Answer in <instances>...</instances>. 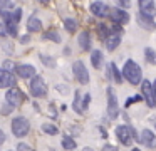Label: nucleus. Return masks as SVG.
<instances>
[{"instance_id":"f257e3e1","label":"nucleus","mask_w":156,"mask_h":151,"mask_svg":"<svg viewBox=\"0 0 156 151\" xmlns=\"http://www.w3.org/2000/svg\"><path fill=\"white\" fill-rule=\"evenodd\" d=\"M122 76H124L126 81H128L129 84H133V86H138V84L143 81L141 67H139L133 59H128V60H126L124 67H122Z\"/></svg>"},{"instance_id":"f03ea898","label":"nucleus","mask_w":156,"mask_h":151,"mask_svg":"<svg viewBox=\"0 0 156 151\" xmlns=\"http://www.w3.org/2000/svg\"><path fill=\"white\" fill-rule=\"evenodd\" d=\"M29 131H30V124H29V121L25 119L24 116H19V117H15V119L12 121V133H14L17 138L27 136Z\"/></svg>"},{"instance_id":"7ed1b4c3","label":"nucleus","mask_w":156,"mask_h":151,"mask_svg":"<svg viewBox=\"0 0 156 151\" xmlns=\"http://www.w3.org/2000/svg\"><path fill=\"white\" fill-rule=\"evenodd\" d=\"M29 89H30V94H32L34 97H42L45 92H47V87H45V81H44V77H41V76H34V77L30 79Z\"/></svg>"},{"instance_id":"20e7f679","label":"nucleus","mask_w":156,"mask_h":151,"mask_svg":"<svg viewBox=\"0 0 156 151\" xmlns=\"http://www.w3.org/2000/svg\"><path fill=\"white\" fill-rule=\"evenodd\" d=\"M116 136H118L119 143L124 144V146H129L133 143V139H136V133L129 126H126V124L116 128Z\"/></svg>"},{"instance_id":"39448f33","label":"nucleus","mask_w":156,"mask_h":151,"mask_svg":"<svg viewBox=\"0 0 156 151\" xmlns=\"http://www.w3.org/2000/svg\"><path fill=\"white\" fill-rule=\"evenodd\" d=\"M72 72H74V77L77 79L79 84H89V72L86 69L84 62L76 60L74 66H72Z\"/></svg>"},{"instance_id":"423d86ee","label":"nucleus","mask_w":156,"mask_h":151,"mask_svg":"<svg viewBox=\"0 0 156 151\" xmlns=\"http://www.w3.org/2000/svg\"><path fill=\"white\" fill-rule=\"evenodd\" d=\"M25 99V96L22 94L20 89H17V87H9L7 94H5V101H7L9 106L12 107H17L19 104H22V101Z\"/></svg>"},{"instance_id":"0eeeda50","label":"nucleus","mask_w":156,"mask_h":151,"mask_svg":"<svg viewBox=\"0 0 156 151\" xmlns=\"http://www.w3.org/2000/svg\"><path fill=\"white\" fill-rule=\"evenodd\" d=\"M119 114V106H118V97H116L114 89H108V116L111 119H116Z\"/></svg>"},{"instance_id":"6e6552de","label":"nucleus","mask_w":156,"mask_h":151,"mask_svg":"<svg viewBox=\"0 0 156 151\" xmlns=\"http://www.w3.org/2000/svg\"><path fill=\"white\" fill-rule=\"evenodd\" d=\"M141 89H143V97L146 99V104L149 107H154L156 106V96H154V91H153V84L149 81H141Z\"/></svg>"},{"instance_id":"1a4fd4ad","label":"nucleus","mask_w":156,"mask_h":151,"mask_svg":"<svg viewBox=\"0 0 156 151\" xmlns=\"http://www.w3.org/2000/svg\"><path fill=\"white\" fill-rule=\"evenodd\" d=\"M139 3V13L149 19H154L156 17V3L154 0H138Z\"/></svg>"},{"instance_id":"9d476101","label":"nucleus","mask_w":156,"mask_h":151,"mask_svg":"<svg viewBox=\"0 0 156 151\" xmlns=\"http://www.w3.org/2000/svg\"><path fill=\"white\" fill-rule=\"evenodd\" d=\"M108 15L118 25H124V23L129 22V15H128V12H124V9H109Z\"/></svg>"},{"instance_id":"9b49d317","label":"nucleus","mask_w":156,"mask_h":151,"mask_svg":"<svg viewBox=\"0 0 156 151\" xmlns=\"http://www.w3.org/2000/svg\"><path fill=\"white\" fill-rule=\"evenodd\" d=\"M89 97H91L89 94H86V96L82 97L81 92L76 91V97H74V104H72V107H74L79 114H84L86 109H87V104H89Z\"/></svg>"},{"instance_id":"f8f14e48","label":"nucleus","mask_w":156,"mask_h":151,"mask_svg":"<svg viewBox=\"0 0 156 151\" xmlns=\"http://www.w3.org/2000/svg\"><path fill=\"white\" fill-rule=\"evenodd\" d=\"M91 12H92V15H96V17H108V12H109V7L106 5L104 2H101V0H96V2H92L91 3Z\"/></svg>"},{"instance_id":"ddd939ff","label":"nucleus","mask_w":156,"mask_h":151,"mask_svg":"<svg viewBox=\"0 0 156 151\" xmlns=\"http://www.w3.org/2000/svg\"><path fill=\"white\" fill-rule=\"evenodd\" d=\"M15 72H17L22 79H30V77L35 76V67L30 66V64H20V66H17Z\"/></svg>"},{"instance_id":"4468645a","label":"nucleus","mask_w":156,"mask_h":151,"mask_svg":"<svg viewBox=\"0 0 156 151\" xmlns=\"http://www.w3.org/2000/svg\"><path fill=\"white\" fill-rule=\"evenodd\" d=\"M14 84H15L14 74L0 69V89H4V87H14Z\"/></svg>"},{"instance_id":"2eb2a0df","label":"nucleus","mask_w":156,"mask_h":151,"mask_svg":"<svg viewBox=\"0 0 156 151\" xmlns=\"http://www.w3.org/2000/svg\"><path fill=\"white\" fill-rule=\"evenodd\" d=\"M119 44H121V34L109 32V35L106 37V49H108L109 52H111V50H116Z\"/></svg>"},{"instance_id":"dca6fc26","label":"nucleus","mask_w":156,"mask_h":151,"mask_svg":"<svg viewBox=\"0 0 156 151\" xmlns=\"http://www.w3.org/2000/svg\"><path fill=\"white\" fill-rule=\"evenodd\" d=\"M139 141H141L144 146H148V148H156V136H154V133H153L151 129H144V131H143Z\"/></svg>"},{"instance_id":"f3484780","label":"nucleus","mask_w":156,"mask_h":151,"mask_svg":"<svg viewBox=\"0 0 156 151\" xmlns=\"http://www.w3.org/2000/svg\"><path fill=\"white\" fill-rule=\"evenodd\" d=\"M20 17H22V9H14V10H10V12L5 13V15H4V20H5V23L10 22V23H17V25H19V22H20Z\"/></svg>"},{"instance_id":"a211bd4d","label":"nucleus","mask_w":156,"mask_h":151,"mask_svg":"<svg viewBox=\"0 0 156 151\" xmlns=\"http://www.w3.org/2000/svg\"><path fill=\"white\" fill-rule=\"evenodd\" d=\"M138 23L143 27V29H146V30H154V29H156L154 20H153V19H149V17L141 15V13H139V17H138Z\"/></svg>"},{"instance_id":"6ab92c4d","label":"nucleus","mask_w":156,"mask_h":151,"mask_svg":"<svg viewBox=\"0 0 156 151\" xmlns=\"http://www.w3.org/2000/svg\"><path fill=\"white\" fill-rule=\"evenodd\" d=\"M27 29L30 30V32H41L42 30V22L37 19V17H30V19L27 20Z\"/></svg>"},{"instance_id":"aec40b11","label":"nucleus","mask_w":156,"mask_h":151,"mask_svg":"<svg viewBox=\"0 0 156 151\" xmlns=\"http://www.w3.org/2000/svg\"><path fill=\"white\" fill-rule=\"evenodd\" d=\"M79 45H81L82 50L91 49V37H89V32H81V35H79Z\"/></svg>"},{"instance_id":"412c9836","label":"nucleus","mask_w":156,"mask_h":151,"mask_svg":"<svg viewBox=\"0 0 156 151\" xmlns=\"http://www.w3.org/2000/svg\"><path fill=\"white\" fill-rule=\"evenodd\" d=\"M91 62H92V66H94L96 69H99V67L102 66V52H101V50H92Z\"/></svg>"},{"instance_id":"4be33fe9","label":"nucleus","mask_w":156,"mask_h":151,"mask_svg":"<svg viewBox=\"0 0 156 151\" xmlns=\"http://www.w3.org/2000/svg\"><path fill=\"white\" fill-rule=\"evenodd\" d=\"M10 10H14V3H12V0H0V15L4 17L7 12H10Z\"/></svg>"},{"instance_id":"5701e85b","label":"nucleus","mask_w":156,"mask_h":151,"mask_svg":"<svg viewBox=\"0 0 156 151\" xmlns=\"http://www.w3.org/2000/svg\"><path fill=\"white\" fill-rule=\"evenodd\" d=\"M144 57H146V60H148L149 64H153V66L156 64V52H154V49L146 47V49H144Z\"/></svg>"},{"instance_id":"b1692460","label":"nucleus","mask_w":156,"mask_h":151,"mask_svg":"<svg viewBox=\"0 0 156 151\" xmlns=\"http://www.w3.org/2000/svg\"><path fill=\"white\" fill-rule=\"evenodd\" d=\"M64 27H66V30H67L69 34H72V32L77 30V22H76L74 19H66L64 20Z\"/></svg>"},{"instance_id":"393cba45","label":"nucleus","mask_w":156,"mask_h":151,"mask_svg":"<svg viewBox=\"0 0 156 151\" xmlns=\"http://www.w3.org/2000/svg\"><path fill=\"white\" fill-rule=\"evenodd\" d=\"M108 70H109V76H114V81L116 82H121V74H119V70H118V67H116V64L114 62H111L108 66Z\"/></svg>"},{"instance_id":"a878e982","label":"nucleus","mask_w":156,"mask_h":151,"mask_svg":"<svg viewBox=\"0 0 156 151\" xmlns=\"http://www.w3.org/2000/svg\"><path fill=\"white\" fill-rule=\"evenodd\" d=\"M44 133H47V134H57V126L55 124H51V123H44L42 124V128H41Z\"/></svg>"},{"instance_id":"bb28decb","label":"nucleus","mask_w":156,"mask_h":151,"mask_svg":"<svg viewBox=\"0 0 156 151\" xmlns=\"http://www.w3.org/2000/svg\"><path fill=\"white\" fill-rule=\"evenodd\" d=\"M44 39L54 40V42H61V35H59L55 30H47V32H44Z\"/></svg>"},{"instance_id":"cd10ccee","label":"nucleus","mask_w":156,"mask_h":151,"mask_svg":"<svg viewBox=\"0 0 156 151\" xmlns=\"http://www.w3.org/2000/svg\"><path fill=\"white\" fill-rule=\"evenodd\" d=\"M62 146L66 148L67 151H72L76 148V141L72 139V138H69V136H66L64 139H62Z\"/></svg>"},{"instance_id":"c85d7f7f","label":"nucleus","mask_w":156,"mask_h":151,"mask_svg":"<svg viewBox=\"0 0 156 151\" xmlns=\"http://www.w3.org/2000/svg\"><path fill=\"white\" fill-rule=\"evenodd\" d=\"M4 27H5V32H9V35H12V37L17 35V23H10V22H7Z\"/></svg>"},{"instance_id":"c756f323","label":"nucleus","mask_w":156,"mask_h":151,"mask_svg":"<svg viewBox=\"0 0 156 151\" xmlns=\"http://www.w3.org/2000/svg\"><path fill=\"white\" fill-rule=\"evenodd\" d=\"M15 69H17V64L12 62V60H5L4 62V70H7V72H15Z\"/></svg>"},{"instance_id":"7c9ffc66","label":"nucleus","mask_w":156,"mask_h":151,"mask_svg":"<svg viewBox=\"0 0 156 151\" xmlns=\"http://www.w3.org/2000/svg\"><path fill=\"white\" fill-rule=\"evenodd\" d=\"M141 99H143V97L139 96V94H136V96H131V97H129L128 101H126V106H131L133 102H139V101H141Z\"/></svg>"},{"instance_id":"2f4dec72","label":"nucleus","mask_w":156,"mask_h":151,"mask_svg":"<svg viewBox=\"0 0 156 151\" xmlns=\"http://www.w3.org/2000/svg\"><path fill=\"white\" fill-rule=\"evenodd\" d=\"M116 2L119 3L121 9H129V7H131V0H116Z\"/></svg>"},{"instance_id":"473e14b6","label":"nucleus","mask_w":156,"mask_h":151,"mask_svg":"<svg viewBox=\"0 0 156 151\" xmlns=\"http://www.w3.org/2000/svg\"><path fill=\"white\" fill-rule=\"evenodd\" d=\"M41 60H42L44 64H47V66H54V60H52V59H49L47 56H41Z\"/></svg>"},{"instance_id":"72a5a7b5","label":"nucleus","mask_w":156,"mask_h":151,"mask_svg":"<svg viewBox=\"0 0 156 151\" xmlns=\"http://www.w3.org/2000/svg\"><path fill=\"white\" fill-rule=\"evenodd\" d=\"M0 113L5 114V116H7V114H10L12 113V106H9V104H7V106H2V111H0Z\"/></svg>"},{"instance_id":"f704fd0d","label":"nucleus","mask_w":156,"mask_h":151,"mask_svg":"<svg viewBox=\"0 0 156 151\" xmlns=\"http://www.w3.org/2000/svg\"><path fill=\"white\" fill-rule=\"evenodd\" d=\"M102 151H118V148L112 146V144H106V146L102 148Z\"/></svg>"},{"instance_id":"c9c22d12","label":"nucleus","mask_w":156,"mask_h":151,"mask_svg":"<svg viewBox=\"0 0 156 151\" xmlns=\"http://www.w3.org/2000/svg\"><path fill=\"white\" fill-rule=\"evenodd\" d=\"M17 149H19V151H29V146H27V144H24V143H20V144L17 146Z\"/></svg>"},{"instance_id":"e433bc0d","label":"nucleus","mask_w":156,"mask_h":151,"mask_svg":"<svg viewBox=\"0 0 156 151\" xmlns=\"http://www.w3.org/2000/svg\"><path fill=\"white\" fill-rule=\"evenodd\" d=\"M5 35V27H4V23H0V37H4Z\"/></svg>"},{"instance_id":"4c0bfd02","label":"nucleus","mask_w":156,"mask_h":151,"mask_svg":"<svg viewBox=\"0 0 156 151\" xmlns=\"http://www.w3.org/2000/svg\"><path fill=\"white\" fill-rule=\"evenodd\" d=\"M4 141H5V133H4L2 129H0V144L4 143Z\"/></svg>"},{"instance_id":"58836bf2","label":"nucleus","mask_w":156,"mask_h":151,"mask_svg":"<svg viewBox=\"0 0 156 151\" xmlns=\"http://www.w3.org/2000/svg\"><path fill=\"white\" fill-rule=\"evenodd\" d=\"M153 91H154V96H156V81L153 82Z\"/></svg>"},{"instance_id":"ea45409f","label":"nucleus","mask_w":156,"mask_h":151,"mask_svg":"<svg viewBox=\"0 0 156 151\" xmlns=\"http://www.w3.org/2000/svg\"><path fill=\"white\" fill-rule=\"evenodd\" d=\"M39 2H41V3H49L51 0H39Z\"/></svg>"},{"instance_id":"a19ab883","label":"nucleus","mask_w":156,"mask_h":151,"mask_svg":"<svg viewBox=\"0 0 156 151\" xmlns=\"http://www.w3.org/2000/svg\"><path fill=\"white\" fill-rule=\"evenodd\" d=\"M131 151H141V149H139V148H133Z\"/></svg>"},{"instance_id":"79ce46f5","label":"nucleus","mask_w":156,"mask_h":151,"mask_svg":"<svg viewBox=\"0 0 156 151\" xmlns=\"http://www.w3.org/2000/svg\"><path fill=\"white\" fill-rule=\"evenodd\" d=\"M84 151H92V149H91V148H86V149H84Z\"/></svg>"},{"instance_id":"37998d69","label":"nucleus","mask_w":156,"mask_h":151,"mask_svg":"<svg viewBox=\"0 0 156 151\" xmlns=\"http://www.w3.org/2000/svg\"><path fill=\"white\" fill-rule=\"evenodd\" d=\"M30 151H32V149H30Z\"/></svg>"}]
</instances>
